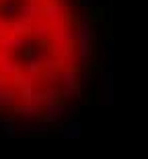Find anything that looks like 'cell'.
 I'll use <instances>...</instances> for the list:
<instances>
[{
  "mask_svg": "<svg viewBox=\"0 0 148 159\" xmlns=\"http://www.w3.org/2000/svg\"><path fill=\"white\" fill-rule=\"evenodd\" d=\"M23 56L27 60H35L37 58V48L33 46V43H27V46H25V50H23Z\"/></svg>",
  "mask_w": 148,
  "mask_h": 159,
  "instance_id": "cell-3",
  "label": "cell"
},
{
  "mask_svg": "<svg viewBox=\"0 0 148 159\" xmlns=\"http://www.w3.org/2000/svg\"><path fill=\"white\" fill-rule=\"evenodd\" d=\"M105 6H101V4H93L91 8H87V12H84V19L89 21L91 25L93 23H103L105 21Z\"/></svg>",
  "mask_w": 148,
  "mask_h": 159,
  "instance_id": "cell-2",
  "label": "cell"
},
{
  "mask_svg": "<svg viewBox=\"0 0 148 159\" xmlns=\"http://www.w3.org/2000/svg\"><path fill=\"white\" fill-rule=\"evenodd\" d=\"M39 12L43 15L45 21H53L60 15V0H48L45 4L39 6Z\"/></svg>",
  "mask_w": 148,
  "mask_h": 159,
  "instance_id": "cell-1",
  "label": "cell"
},
{
  "mask_svg": "<svg viewBox=\"0 0 148 159\" xmlns=\"http://www.w3.org/2000/svg\"><path fill=\"white\" fill-rule=\"evenodd\" d=\"M76 2H78V4H80V6H82L84 11H87V8H91V6H93V0H76Z\"/></svg>",
  "mask_w": 148,
  "mask_h": 159,
  "instance_id": "cell-4",
  "label": "cell"
}]
</instances>
